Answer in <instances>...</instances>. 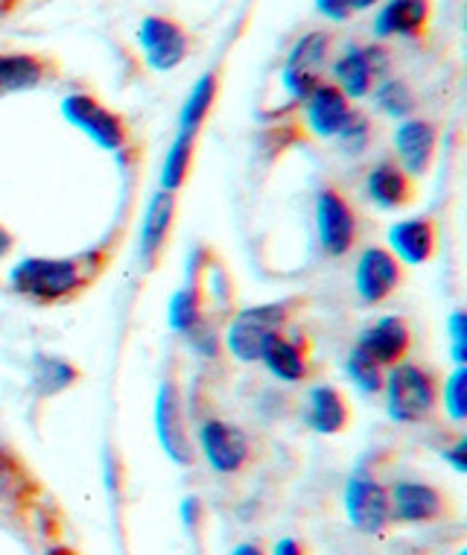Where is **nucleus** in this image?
Masks as SVG:
<instances>
[{"mask_svg":"<svg viewBox=\"0 0 467 555\" xmlns=\"http://www.w3.org/2000/svg\"><path fill=\"white\" fill-rule=\"evenodd\" d=\"M386 386V410L389 418L398 424L427 422L436 410V380L432 374L410 363H394L389 377H382Z\"/></svg>","mask_w":467,"mask_h":555,"instance_id":"f257e3e1","label":"nucleus"},{"mask_svg":"<svg viewBox=\"0 0 467 555\" xmlns=\"http://www.w3.org/2000/svg\"><path fill=\"white\" fill-rule=\"evenodd\" d=\"M12 287L21 296L39 298V301H59L74 296L82 287V275L74 260L27 258L12 269Z\"/></svg>","mask_w":467,"mask_h":555,"instance_id":"f03ea898","label":"nucleus"},{"mask_svg":"<svg viewBox=\"0 0 467 555\" xmlns=\"http://www.w3.org/2000/svg\"><path fill=\"white\" fill-rule=\"evenodd\" d=\"M284 322V305L248 307L231 322L229 334H225V348L231 351V357H237L243 363H255V360H260V351L269 343V336L281 334Z\"/></svg>","mask_w":467,"mask_h":555,"instance_id":"7ed1b4c3","label":"nucleus"},{"mask_svg":"<svg viewBox=\"0 0 467 555\" xmlns=\"http://www.w3.org/2000/svg\"><path fill=\"white\" fill-rule=\"evenodd\" d=\"M345 512L353 529H360L365 535H380L391 520L389 491L382 489L377 479L353 474L345 486Z\"/></svg>","mask_w":467,"mask_h":555,"instance_id":"20e7f679","label":"nucleus"},{"mask_svg":"<svg viewBox=\"0 0 467 555\" xmlns=\"http://www.w3.org/2000/svg\"><path fill=\"white\" fill-rule=\"evenodd\" d=\"M62 112L74 126H79L82 132L100 144L103 150H120L126 141V129L120 124V117L115 112H108V108L94 100V96L88 94H70L62 103Z\"/></svg>","mask_w":467,"mask_h":555,"instance_id":"39448f33","label":"nucleus"},{"mask_svg":"<svg viewBox=\"0 0 467 555\" xmlns=\"http://www.w3.org/2000/svg\"><path fill=\"white\" fill-rule=\"evenodd\" d=\"M199 448L202 456L208 460V465L217 474H237L251 456L246 433L234 424L220 422V418H210V422L202 424Z\"/></svg>","mask_w":467,"mask_h":555,"instance_id":"423d86ee","label":"nucleus"},{"mask_svg":"<svg viewBox=\"0 0 467 555\" xmlns=\"http://www.w3.org/2000/svg\"><path fill=\"white\" fill-rule=\"evenodd\" d=\"M315 229H319V240H322V246L330 258H342L345 251L353 246L356 220H353L348 202L342 199V193L334 191V188L322 191L315 199Z\"/></svg>","mask_w":467,"mask_h":555,"instance_id":"0eeeda50","label":"nucleus"},{"mask_svg":"<svg viewBox=\"0 0 467 555\" xmlns=\"http://www.w3.org/2000/svg\"><path fill=\"white\" fill-rule=\"evenodd\" d=\"M138 41L150 67L155 70H172L187 56V33L170 18H146L138 29Z\"/></svg>","mask_w":467,"mask_h":555,"instance_id":"6e6552de","label":"nucleus"},{"mask_svg":"<svg viewBox=\"0 0 467 555\" xmlns=\"http://www.w3.org/2000/svg\"><path fill=\"white\" fill-rule=\"evenodd\" d=\"M389 67V53L380 44L372 48H351L334 65V77L345 96H365L372 82Z\"/></svg>","mask_w":467,"mask_h":555,"instance_id":"1a4fd4ad","label":"nucleus"},{"mask_svg":"<svg viewBox=\"0 0 467 555\" xmlns=\"http://www.w3.org/2000/svg\"><path fill=\"white\" fill-rule=\"evenodd\" d=\"M155 430H158L164 453L176 465H191V441H187V427H184L179 392H176L172 384H164L161 392H158V401H155Z\"/></svg>","mask_w":467,"mask_h":555,"instance_id":"9d476101","label":"nucleus"},{"mask_svg":"<svg viewBox=\"0 0 467 555\" xmlns=\"http://www.w3.org/2000/svg\"><path fill=\"white\" fill-rule=\"evenodd\" d=\"M389 508L394 520H403V524H427V520H436L444 512V500L432 486L427 482H412V479H403V482H394L389 491Z\"/></svg>","mask_w":467,"mask_h":555,"instance_id":"9b49d317","label":"nucleus"},{"mask_svg":"<svg viewBox=\"0 0 467 555\" xmlns=\"http://www.w3.org/2000/svg\"><path fill=\"white\" fill-rule=\"evenodd\" d=\"M398 284H401V267L398 258L386 249H368L356 263V293L368 305L389 298Z\"/></svg>","mask_w":467,"mask_h":555,"instance_id":"f8f14e48","label":"nucleus"},{"mask_svg":"<svg viewBox=\"0 0 467 555\" xmlns=\"http://www.w3.org/2000/svg\"><path fill=\"white\" fill-rule=\"evenodd\" d=\"M436 141H439V132L429 120H420V117L403 120L394 132V150L401 155L403 172H412V176L427 172L436 158Z\"/></svg>","mask_w":467,"mask_h":555,"instance_id":"ddd939ff","label":"nucleus"},{"mask_svg":"<svg viewBox=\"0 0 467 555\" xmlns=\"http://www.w3.org/2000/svg\"><path fill=\"white\" fill-rule=\"evenodd\" d=\"M356 348L372 357L377 365H394L410 348V327L403 319L386 317L365 327Z\"/></svg>","mask_w":467,"mask_h":555,"instance_id":"4468645a","label":"nucleus"},{"mask_svg":"<svg viewBox=\"0 0 467 555\" xmlns=\"http://www.w3.org/2000/svg\"><path fill=\"white\" fill-rule=\"evenodd\" d=\"M429 15H432V3L429 0H389L380 15H377L374 33L380 39H389V36L415 39L427 27Z\"/></svg>","mask_w":467,"mask_h":555,"instance_id":"2eb2a0df","label":"nucleus"},{"mask_svg":"<svg viewBox=\"0 0 467 555\" xmlns=\"http://www.w3.org/2000/svg\"><path fill=\"white\" fill-rule=\"evenodd\" d=\"M348 117H351L348 96L336 86L319 82L313 94L307 96V124L319 138H336Z\"/></svg>","mask_w":467,"mask_h":555,"instance_id":"dca6fc26","label":"nucleus"},{"mask_svg":"<svg viewBox=\"0 0 467 555\" xmlns=\"http://www.w3.org/2000/svg\"><path fill=\"white\" fill-rule=\"evenodd\" d=\"M389 246L403 263H427L436 251V229L429 220H403L391 225Z\"/></svg>","mask_w":467,"mask_h":555,"instance_id":"f3484780","label":"nucleus"},{"mask_svg":"<svg viewBox=\"0 0 467 555\" xmlns=\"http://www.w3.org/2000/svg\"><path fill=\"white\" fill-rule=\"evenodd\" d=\"M307 424L322 436H336L348 424V403L334 386H315L307 398Z\"/></svg>","mask_w":467,"mask_h":555,"instance_id":"a211bd4d","label":"nucleus"},{"mask_svg":"<svg viewBox=\"0 0 467 555\" xmlns=\"http://www.w3.org/2000/svg\"><path fill=\"white\" fill-rule=\"evenodd\" d=\"M365 188H368V196H372L380 208L391 211V208H401L412 199V184L406 179V172L398 167V164L382 162L377 164L368 179H365Z\"/></svg>","mask_w":467,"mask_h":555,"instance_id":"6ab92c4d","label":"nucleus"},{"mask_svg":"<svg viewBox=\"0 0 467 555\" xmlns=\"http://www.w3.org/2000/svg\"><path fill=\"white\" fill-rule=\"evenodd\" d=\"M48 77V62L33 53H3L0 56V94H18L41 86Z\"/></svg>","mask_w":467,"mask_h":555,"instance_id":"aec40b11","label":"nucleus"},{"mask_svg":"<svg viewBox=\"0 0 467 555\" xmlns=\"http://www.w3.org/2000/svg\"><path fill=\"white\" fill-rule=\"evenodd\" d=\"M172 211H176L172 193L158 191L153 199H150V208H146V214H143V225H141L143 258H155V251L164 246L167 231H170L172 225Z\"/></svg>","mask_w":467,"mask_h":555,"instance_id":"412c9836","label":"nucleus"},{"mask_svg":"<svg viewBox=\"0 0 467 555\" xmlns=\"http://www.w3.org/2000/svg\"><path fill=\"white\" fill-rule=\"evenodd\" d=\"M260 360L267 363V369L275 377L286 380V384H296L307 374V360L301 354V348L296 343H289L281 334L269 336V343L263 345V351H260Z\"/></svg>","mask_w":467,"mask_h":555,"instance_id":"4be33fe9","label":"nucleus"},{"mask_svg":"<svg viewBox=\"0 0 467 555\" xmlns=\"http://www.w3.org/2000/svg\"><path fill=\"white\" fill-rule=\"evenodd\" d=\"M327 50H330V36L327 33H307L304 39L296 41V48L286 59L289 74H304V77H319L325 67Z\"/></svg>","mask_w":467,"mask_h":555,"instance_id":"5701e85b","label":"nucleus"},{"mask_svg":"<svg viewBox=\"0 0 467 555\" xmlns=\"http://www.w3.org/2000/svg\"><path fill=\"white\" fill-rule=\"evenodd\" d=\"M213 100H217V77H213V74H205V77H202L199 82L193 86L191 96H187V103L182 106V117H179L182 132L196 134V129L202 126V120L210 115Z\"/></svg>","mask_w":467,"mask_h":555,"instance_id":"b1692460","label":"nucleus"},{"mask_svg":"<svg viewBox=\"0 0 467 555\" xmlns=\"http://www.w3.org/2000/svg\"><path fill=\"white\" fill-rule=\"evenodd\" d=\"M191 158H193V134L182 132L176 138V144L170 146V153L164 158L161 167V191L172 193L179 191L191 172Z\"/></svg>","mask_w":467,"mask_h":555,"instance_id":"393cba45","label":"nucleus"},{"mask_svg":"<svg viewBox=\"0 0 467 555\" xmlns=\"http://www.w3.org/2000/svg\"><path fill=\"white\" fill-rule=\"evenodd\" d=\"M77 380V372L74 365L62 363V360H53V357H39L36 360V384L44 395H56L62 389Z\"/></svg>","mask_w":467,"mask_h":555,"instance_id":"a878e982","label":"nucleus"},{"mask_svg":"<svg viewBox=\"0 0 467 555\" xmlns=\"http://www.w3.org/2000/svg\"><path fill=\"white\" fill-rule=\"evenodd\" d=\"M170 325L179 334H193L199 327V301L193 289H179L170 301Z\"/></svg>","mask_w":467,"mask_h":555,"instance_id":"bb28decb","label":"nucleus"},{"mask_svg":"<svg viewBox=\"0 0 467 555\" xmlns=\"http://www.w3.org/2000/svg\"><path fill=\"white\" fill-rule=\"evenodd\" d=\"M348 377H351L356 389L363 392H380L382 389V372L380 365L374 363L372 357L363 354L360 348H353L348 357Z\"/></svg>","mask_w":467,"mask_h":555,"instance_id":"cd10ccee","label":"nucleus"},{"mask_svg":"<svg viewBox=\"0 0 467 555\" xmlns=\"http://www.w3.org/2000/svg\"><path fill=\"white\" fill-rule=\"evenodd\" d=\"M377 106L391 117H406L412 115V108H415V96L410 94V88L398 82V79H389V82H382L377 88Z\"/></svg>","mask_w":467,"mask_h":555,"instance_id":"c85d7f7f","label":"nucleus"},{"mask_svg":"<svg viewBox=\"0 0 467 555\" xmlns=\"http://www.w3.org/2000/svg\"><path fill=\"white\" fill-rule=\"evenodd\" d=\"M444 406H447L450 418L453 422H465L467 415V369L458 365L453 377L447 380V389H444Z\"/></svg>","mask_w":467,"mask_h":555,"instance_id":"c756f323","label":"nucleus"},{"mask_svg":"<svg viewBox=\"0 0 467 555\" xmlns=\"http://www.w3.org/2000/svg\"><path fill=\"white\" fill-rule=\"evenodd\" d=\"M368 132H372V126H368V120H365L360 112H351V117L345 120V126L339 129V144H342L345 153H363L365 146H368Z\"/></svg>","mask_w":467,"mask_h":555,"instance_id":"7c9ffc66","label":"nucleus"},{"mask_svg":"<svg viewBox=\"0 0 467 555\" xmlns=\"http://www.w3.org/2000/svg\"><path fill=\"white\" fill-rule=\"evenodd\" d=\"M21 489V474L12 468V462L0 456V503H7L12 494H18Z\"/></svg>","mask_w":467,"mask_h":555,"instance_id":"2f4dec72","label":"nucleus"},{"mask_svg":"<svg viewBox=\"0 0 467 555\" xmlns=\"http://www.w3.org/2000/svg\"><path fill=\"white\" fill-rule=\"evenodd\" d=\"M465 313H453L450 319V334H453V348H456V360L465 365V348H467V334H465Z\"/></svg>","mask_w":467,"mask_h":555,"instance_id":"473e14b6","label":"nucleus"},{"mask_svg":"<svg viewBox=\"0 0 467 555\" xmlns=\"http://www.w3.org/2000/svg\"><path fill=\"white\" fill-rule=\"evenodd\" d=\"M315 7H319V12L327 15L330 21H345L348 15H351V10H348V0H315Z\"/></svg>","mask_w":467,"mask_h":555,"instance_id":"72a5a7b5","label":"nucleus"},{"mask_svg":"<svg viewBox=\"0 0 467 555\" xmlns=\"http://www.w3.org/2000/svg\"><path fill=\"white\" fill-rule=\"evenodd\" d=\"M465 448H467V441L462 439L453 450H444V460L453 462V468L458 470V474H465L467 465H465Z\"/></svg>","mask_w":467,"mask_h":555,"instance_id":"f704fd0d","label":"nucleus"},{"mask_svg":"<svg viewBox=\"0 0 467 555\" xmlns=\"http://www.w3.org/2000/svg\"><path fill=\"white\" fill-rule=\"evenodd\" d=\"M272 555H304L301 544H298L296 538H281L275 546H272Z\"/></svg>","mask_w":467,"mask_h":555,"instance_id":"c9c22d12","label":"nucleus"},{"mask_svg":"<svg viewBox=\"0 0 467 555\" xmlns=\"http://www.w3.org/2000/svg\"><path fill=\"white\" fill-rule=\"evenodd\" d=\"M231 555H263V550L255 544H237L231 550Z\"/></svg>","mask_w":467,"mask_h":555,"instance_id":"e433bc0d","label":"nucleus"},{"mask_svg":"<svg viewBox=\"0 0 467 555\" xmlns=\"http://www.w3.org/2000/svg\"><path fill=\"white\" fill-rule=\"evenodd\" d=\"M377 0H348V10L351 12H360V10H368V7H374Z\"/></svg>","mask_w":467,"mask_h":555,"instance_id":"4c0bfd02","label":"nucleus"},{"mask_svg":"<svg viewBox=\"0 0 467 555\" xmlns=\"http://www.w3.org/2000/svg\"><path fill=\"white\" fill-rule=\"evenodd\" d=\"M10 246H12V237L3 231V225H0V255L10 249Z\"/></svg>","mask_w":467,"mask_h":555,"instance_id":"58836bf2","label":"nucleus"}]
</instances>
